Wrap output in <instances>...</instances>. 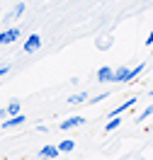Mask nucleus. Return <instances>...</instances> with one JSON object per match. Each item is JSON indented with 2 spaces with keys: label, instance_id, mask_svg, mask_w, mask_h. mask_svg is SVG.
<instances>
[{
  "label": "nucleus",
  "instance_id": "1",
  "mask_svg": "<svg viewBox=\"0 0 153 160\" xmlns=\"http://www.w3.org/2000/svg\"><path fill=\"white\" fill-rule=\"evenodd\" d=\"M20 34H22L20 27H8V29L0 32V44H15L20 39Z\"/></svg>",
  "mask_w": 153,
  "mask_h": 160
},
{
  "label": "nucleus",
  "instance_id": "2",
  "mask_svg": "<svg viewBox=\"0 0 153 160\" xmlns=\"http://www.w3.org/2000/svg\"><path fill=\"white\" fill-rule=\"evenodd\" d=\"M112 82H131V68L119 66L117 70H112Z\"/></svg>",
  "mask_w": 153,
  "mask_h": 160
},
{
  "label": "nucleus",
  "instance_id": "3",
  "mask_svg": "<svg viewBox=\"0 0 153 160\" xmlns=\"http://www.w3.org/2000/svg\"><path fill=\"white\" fill-rule=\"evenodd\" d=\"M24 121H27V117H24L22 112H17V114H10V117H8V121H3V129H5V131L17 129V126H22Z\"/></svg>",
  "mask_w": 153,
  "mask_h": 160
},
{
  "label": "nucleus",
  "instance_id": "4",
  "mask_svg": "<svg viewBox=\"0 0 153 160\" xmlns=\"http://www.w3.org/2000/svg\"><path fill=\"white\" fill-rule=\"evenodd\" d=\"M83 124H85V117H68L66 121H61V124H59V129H61V131H71V129L83 126Z\"/></svg>",
  "mask_w": 153,
  "mask_h": 160
},
{
  "label": "nucleus",
  "instance_id": "5",
  "mask_svg": "<svg viewBox=\"0 0 153 160\" xmlns=\"http://www.w3.org/2000/svg\"><path fill=\"white\" fill-rule=\"evenodd\" d=\"M39 46H41V37L39 34H29L27 41H24V51H27V53H34V51H39Z\"/></svg>",
  "mask_w": 153,
  "mask_h": 160
},
{
  "label": "nucleus",
  "instance_id": "6",
  "mask_svg": "<svg viewBox=\"0 0 153 160\" xmlns=\"http://www.w3.org/2000/svg\"><path fill=\"white\" fill-rule=\"evenodd\" d=\"M22 15H24V2H17V5L5 15V24H10L12 20H17V17H22Z\"/></svg>",
  "mask_w": 153,
  "mask_h": 160
},
{
  "label": "nucleus",
  "instance_id": "7",
  "mask_svg": "<svg viewBox=\"0 0 153 160\" xmlns=\"http://www.w3.org/2000/svg\"><path fill=\"white\" fill-rule=\"evenodd\" d=\"M136 102H139L136 97H129L126 102H122L119 107H114V109H112V117H117V114H124V112H129V109L134 107V104H136Z\"/></svg>",
  "mask_w": 153,
  "mask_h": 160
},
{
  "label": "nucleus",
  "instance_id": "8",
  "mask_svg": "<svg viewBox=\"0 0 153 160\" xmlns=\"http://www.w3.org/2000/svg\"><path fill=\"white\" fill-rule=\"evenodd\" d=\"M97 82H102V85L112 82V68H110V66H102V68L97 70Z\"/></svg>",
  "mask_w": 153,
  "mask_h": 160
},
{
  "label": "nucleus",
  "instance_id": "9",
  "mask_svg": "<svg viewBox=\"0 0 153 160\" xmlns=\"http://www.w3.org/2000/svg\"><path fill=\"white\" fill-rule=\"evenodd\" d=\"M61 153H59V148L54 146V143H49V146H44V148L39 150V158H59Z\"/></svg>",
  "mask_w": 153,
  "mask_h": 160
},
{
  "label": "nucleus",
  "instance_id": "10",
  "mask_svg": "<svg viewBox=\"0 0 153 160\" xmlns=\"http://www.w3.org/2000/svg\"><path fill=\"white\" fill-rule=\"evenodd\" d=\"M122 117H119V114H117V117H110V121H107V124H105V131H107V133H112V131H117L119 129V126H122Z\"/></svg>",
  "mask_w": 153,
  "mask_h": 160
},
{
  "label": "nucleus",
  "instance_id": "11",
  "mask_svg": "<svg viewBox=\"0 0 153 160\" xmlns=\"http://www.w3.org/2000/svg\"><path fill=\"white\" fill-rule=\"evenodd\" d=\"M56 148H59V153H71V150L75 148V141H71V138H66V141H61V143H59V146H56Z\"/></svg>",
  "mask_w": 153,
  "mask_h": 160
},
{
  "label": "nucleus",
  "instance_id": "12",
  "mask_svg": "<svg viewBox=\"0 0 153 160\" xmlns=\"http://www.w3.org/2000/svg\"><path fill=\"white\" fill-rule=\"evenodd\" d=\"M151 114H153V107H151V104H148L146 109H141V114H139V117H136V119H134V121H136V124H143V121H146V119H151Z\"/></svg>",
  "mask_w": 153,
  "mask_h": 160
},
{
  "label": "nucleus",
  "instance_id": "13",
  "mask_svg": "<svg viewBox=\"0 0 153 160\" xmlns=\"http://www.w3.org/2000/svg\"><path fill=\"white\" fill-rule=\"evenodd\" d=\"M88 97H90L88 92H78V95H71V97H68V102H71V104H83Z\"/></svg>",
  "mask_w": 153,
  "mask_h": 160
},
{
  "label": "nucleus",
  "instance_id": "14",
  "mask_svg": "<svg viewBox=\"0 0 153 160\" xmlns=\"http://www.w3.org/2000/svg\"><path fill=\"white\" fill-rule=\"evenodd\" d=\"M17 112H22V104L17 100H12L10 104H8V109H5V117H10V114H17Z\"/></svg>",
  "mask_w": 153,
  "mask_h": 160
},
{
  "label": "nucleus",
  "instance_id": "15",
  "mask_svg": "<svg viewBox=\"0 0 153 160\" xmlns=\"http://www.w3.org/2000/svg\"><path fill=\"white\" fill-rule=\"evenodd\" d=\"M110 46H112V37H102V39L97 41V49H100V51L110 49Z\"/></svg>",
  "mask_w": 153,
  "mask_h": 160
},
{
  "label": "nucleus",
  "instance_id": "16",
  "mask_svg": "<svg viewBox=\"0 0 153 160\" xmlns=\"http://www.w3.org/2000/svg\"><path fill=\"white\" fill-rule=\"evenodd\" d=\"M143 68H146V63H139L136 68H131V80H136V78H139V75L143 73Z\"/></svg>",
  "mask_w": 153,
  "mask_h": 160
},
{
  "label": "nucleus",
  "instance_id": "17",
  "mask_svg": "<svg viewBox=\"0 0 153 160\" xmlns=\"http://www.w3.org/2000/svg\"><path fill=\"white\" fill-rule=\"evenodd\" d=\"M105 97H107V92H100V95H95V97H88V100H90V104H95V102H102Z\"/></svg>",
  "mask_w": 153,
  "mask_h": 160
},
{
  "label": "nucleus",
  "instance_id": "18",
  "mask_svg": "<svg viewBox=\"0 0 153 160\" xmlns=\"http://www.w3.org/2000/svg\"><path fill=\"white\" fill-rule=\"evenodd\" d=\"M8 73H10V68H8V66H0V78H3V75H8Z\"/></svg>",
  "mask_w": 153,
  "mask_h": 160
}]
</instances>
